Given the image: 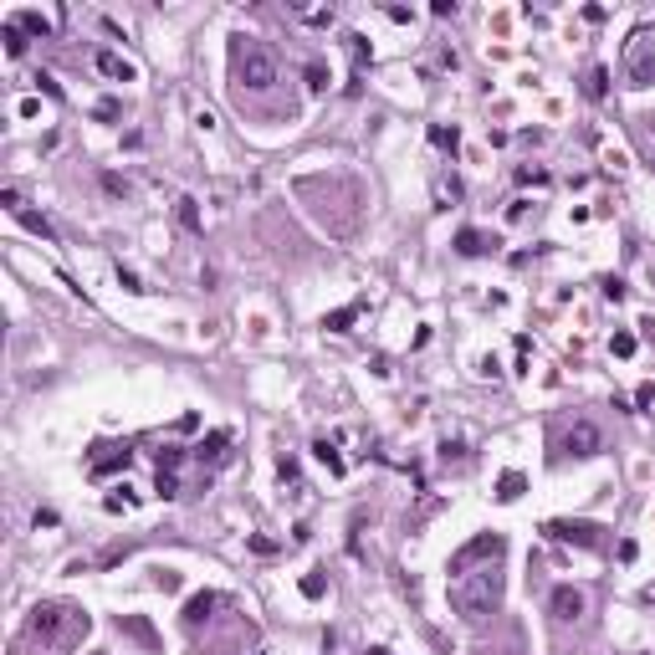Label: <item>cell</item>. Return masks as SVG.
Segmentation results:
<instances>
[{
  "instance_id": "cell-26",
  "label": "cell",
  "mask_w": 655,
  "mask_h": 655,
  "mask_svg": "<svg viewBox=\"0 0 655 655\" xmlns=\"http://www.w3.org/2000/svg\"><path fill=\"white\" fill-rule=\"evenodd\" d=\"M435 144H441V149H456V128H451V134H446V128H435V134H430Z\"/></svg>"
},
{
  "instance_id": "cell-25",
  "label": "cell",
  "mask_w": 655,
  "mask_h": 655,
  "mask_svg": "<svg viewBox=\"0 0 655 655\" xmlns=\"http://www.w3.org/2000/svg\"><path fill=\"white\" fill-rule=\"evenodd\" d=\"M604 297H609V302H620V297H625V282L609 277V282H604Z\"/></svg>"
},
{
  "instance_id": "cell-3",
  "label": "cell",
  "mask_w": 655,
  "mask_h": 655,
  "mask_svg": "<svg viewBox=\"0 0 655 655\" xmlns=\"http://www.w3.org/2000/svg\"><path fill=\"white\" fill-rule=\"evenodd\" d=\"M231 62H236V77H241L246 87H256V93H267V87L277 82V57L261 47L256 36H236L231 41Z\"/></svg>"
},
{
  "instance_id": "cell-8",
  "label": "cell",
  "mask_w": 655,
  "mask_h": 655,
  "mask_svg": "<svg viewBox=\"0 0 655 655\" xmlns=\"http://www.w3.org/2000/svg\"><path fill=\"white\" fill-rule=\"evenodd\" d=\"M553 615L558 620H579L584 615V594H579V589H569V584H558L553 589Z\"/></svg>"
},
{
  "instance_id": "cell-20",
  "label": "cell",
  "mask_w": 655,
  "mask_h": 655,
  "mask_svg": "<svg viewBox=\"0 0 655 655\" xmlns=\"http://www.w3.org/2000/svg\"><path fill=\"white\" fill-rule=\"evenodd\" d=\"M6 52H11V57L26 52V36H21V26H6Z\"/></svg>"
},
{
  "instance_id": "cell-19",
  "label": "cell",
  "mask_w": 655,
  "mask_h": 655,
  "mask_svg": "<svg viewBox=\"0 0 655 655\" xmlns=\"http://www.w3.org/2000/svg\"><path fill=\"white\" fill-rule=\"evenodd\" d=\"M180 221H185V231H200V210H195V200H180Z\"/></svg>"
},
{
  "instance_id": "cell-4",
  "label": "cell",
  "mask_w": 655,
  "mask_h": 655,
  "mask_svg": "<svg viewBox=\"0 0 655 655\" xmlns=\"http://www.w3.org/2000/svg\"><path fill=\"white\" fill-rule=\"evenodd\" d=\"M502 553H507V538H502V533H482L476 543H466V548L451 558V574H466L471 563H482V558H492V563H497Z\"/></svg>"
},
{
  "instance_id": "cell-6",
  "label": "cell",
  "mask_w": 655,
  "mask_h": 655,
  "mask_svg": "<svg viewBox=\"0 0 655 655\" xmlns=\"http://www.w3.org/2000/svg\"><path fill=\"white\" fill-rule=\"evenodd\" d=\"M630 87H650L655 82V41L650 36H635L630 41Z\"/></svg>"
},
{
  "instance_id": "cell-16",
  "label": "cell",
  "mask_w": 655,
  "mask_h": 655,
  "mask_svg": "<svg viewBox=\"0 0 655 655\" xmlns=\"http://www.w3.org/2000/svg\"><path fill=\"white\" fill-rule=\"evenodd\" d=\"M313 451H318V461H323L328 471H343V461H338V451H333V446H328V441H318Z\"/></svg>"
},
{
  "instance_id": "cell-9",
  "label": "cell",
  "mask_w": 655,
  "mask_h": 655,
  "mask_svg": "<svg viewBox=\"0 0 655 655\" xmlns=\"http://www.w3.org/2000/svg\"><path fill=\"white\" fill-rule=\"evenodd\" d=\"M98 72L118 77V82H134V62H123L118 52H98Z\"/></svg>"
},
{
  "instance_id": "cell-15",
  "label": "cell",
  "mask_w": 655,
  "mask_h": 655,
  "mask_svg": "<svg viewBox=\"0 0 655 655\" xmlns=\"http://www.w3.org/2000/svg\"><path fill=\"white\" fill-rule=\"evenodd\" d=\"M123 630H128V635H134V640H144V645H154V630H149V620H139V615H128V620H123Z\"/></svg>"
},
{
  "instance_id": "cell-10",
  "label": "cell",
  "mask_w": 655,
  "mask_h": 655,
  "mask_svg": "<svg viewBox=\"0 0 655 655\" xmlns=\"http://www.w3.org/2000/svg\"><path fill=\"white\" fill-rule=\"evenodd\" d=\"M215 604H221L215 594H195V599L185 604V625H200V620H210V609H215Z\"/></svg>"
},
{
  "instance_id": "cell-2",
  "label": "cell",
  "mask_w": 655,
  "mask_h": 655,
  "mask_svg": "<svg viewBox=\"0 0 655 655\" xmlns=\"http://www.w3.org/2000/svg\"><path fill=\"white\" fill-rule=\"evenodd\" d=\"M31 635L52 650H72L87 635V615L72 604H36L31 609Z\"/></svg>"
},
{
  "instance_id": "cell-24",
  "label": "cell",
  "mask_w": 655,
  "mask_h": 655,
  "mask_svg": "<svg viewBox=\"0 0 655 655\" xmlns=\"http://www.w3.org/2000/svg\"><path fill=\"white\" fill-rule=\"evenodd\" d=\"M517 180H522V185H548V174H543V169H522Z\"/></svg>"
},
{
  "instance_id": "cell-27",
  "label": "cell",
  "mask_w": 655,
  "mask_h": 655,
  "mask_svg": "<svg viewBox=\"0 0 655 655\" xmlns=\"http://www.w3.org/2000/svg\"><path fill=\"white\" fill-rule=\"evenodd\" d=\"M650 159H655V154H650Z\"/></svg>"
},
{
  "instance_id": "cell-18",
  "label": "cell",
  "mask_w": 655,
  "mask_h": 655,
  "mask_svg": "<svg viewBox=\"0 0 655 655\" xmlns=\"http://www.w3.org/2000/svg\"><path fill=\"white\" fill-rule=\"evenodd\" d=\"M21 226H26V231H36V236H47V241H52V226L41 221V215H31V210H21Z\"/></svg>"
},
{
  "instance_id": "cell-23",
  "label": "cell",
  "mask_w": 655,
  "mask_h": 655,
  "mask_svg": "<svg viewBox=\"0 0 655 655\" xmlns=\"http://www.w3.org/2000/svg\"><path fill=\"white\" fill-rule=\"evenodd\" d=\"M635 405H640V410L655 405V384H640V389H635Z\"/></svg>"
},
{
  "instance_id": "cell-1",
  "label": "cell",
  "mask_w": 655,
  "mask_h": 655,
  "mask_svg": "<svg viewBox=\"0 0 655 655\" xmlns=\"http://www.w3.org/2000/svg\"><path fill=\"white\" fill-rule=\"evenodd\" d=\"M451 604H456V615H466V620H487L492 609L502 604V574H497V563H487V569H476V574H456Z\"/></svg>"
},
{
  "instance_id": "cell-17",
  "label": "cell",
  "mask_w": 655,
  "mask_h": 655,
  "mask_svg": "<svg viewBox=\"0 0 655 655\" xmlns=\"http://www.w3.org/2000/svg\"><path fill=\"white\" fill-rule=\"evenodd\" d=\"M308 87H313V93L328 87V67H323V62H308Z\"/></svg>"
},
{
  "instance_id": "cell-22",
  "label": "cell",
  "mask_w": 655,
  "mask_h": 655,
  "mask_svg": "<svg viewBox=\"0 0 655 655\" xmlns=\"http://www.w3.org/2000/svg\"><path fill=\"white\" fill-rule=\"evenodd\" d=\"M615 354L630 359V354H635V338H630V333H615Z\"/></svg>"
},
{
  "instance_id": "cell-12",
  "label": "cell",
  "mask_w": 655,
  "mask_h": 655,
  "mask_svg": "<svg viewBox=\"0 0 655 655\" xmlns=\"http://www.w3.org/2000/svg\"><path fill=\"white\" fill-rule=\"evenodd\" d=\"M359 318V302H354V308H338L333 318H323V328H328V333H348V323H354Z\"/></svg>"
},
{
  "instance_id": "cell-13",
  "label": "cell",
  "mask_w": 655,
  "mask_h": 655,
  "mask_svg": "<svg viewBox=\"0 0 655 655\" xmlns=\"http://www.w3.org/2000/svg\"><path fill=\"white\" fill-rule=\"evenodd\" d=\"M497 497H502V502H517V497H522V471H507V476H502V482H497Z\"/></svg>"
},
{
  "instance_id": "cell-5",
  "label": "cell",
  "mask_w": 655,
  "mask_h": 655,
  "mask_svg": "<svg viewBox=\"0 0 655 655\" xmlns=\"http://www.w3.org/2000/svg\"><path fill=\"white\" fill-rule=\"evenodd\" d=\"M563 451L569 456H599L604 451V430L594 420H574L569 430H563Z\"/></svg>"
},
{
  "instance_id": "cell-7",
  "label": "cell",
  "mask_w": 655,
  "mask_h": 655,
  "mask_svg": "<svg viewBox=\"0 0 655 655\" xmlns=\"http://www.w3.org/2000/svg\"><path fill=\"white\" fill-rule=\"evenodd\" d=\"M548 538L579 543V548H599V528H594V522H548Z\"/></svg>"
},
{
  "instance_id": "cell-11",
  "label": "cell",
  "mask_w": 655,
  "mask_h": 655,
  "mask_svg": "<svg viewBox=\"0 0 655 655\" xmlns=\"http://www.w3.org/2000/svg\"><path fill=\"white\" fill-rule=\"evenodd\" d=\"M487 246H497V241H492V236H482V231H461V236H456V251H461V256H476V251H487Z\"/></svg>"
},
{
  "instance_id": "cell-14",
  "label": "cell",
  "mask_w": 655,
  "mask_h": 655,
  "mask_svg": "<svg viewBox=\"0 0 655 655\" xmlns=\"http://www.w3.org/2000/svg\"><path fill=\"white\" fill-rule=\"evenodd\" d=\"M584 93H589V98L599 103V98L609 93V72H604V67H594V72H589V82H584Z\"/></svg>"
},
{
  "instance_id": "cell-21",
  "label": "cell",
  "mask_w": 655,
  "mask_h": 655,
  "mask_svg": "<svg viewBox=\"0 0 655 655\" xmlns=\"http://www.w3.org/2000/svg\"><path fill=\"white\" fill-rule=\"evenodd\" d=\"M323 574H308V579H302V594H308V599H323Z\"/></svg>"
}]
</instances>
